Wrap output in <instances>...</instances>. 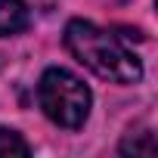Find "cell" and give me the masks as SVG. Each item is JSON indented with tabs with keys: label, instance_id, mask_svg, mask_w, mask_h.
I'll use <instances>...</instances> for the list:
<instances>
[{
	"label": "cell",
	"instance_id": "obj_1",
	"mask_svg": "<svg viewBox=\"0 0 158 158\" xmlns=\"http://www.w3.org/2000/svg\"><path fill=\"white\" fill-rule=\"evenodd\" d=\"M65 47L68 53L87 65L96 77L112 84H136L143 77V65L139 59L109 31H102L99 25L87 22V19H71L65 25Z\"/></svg>",
	"mask_w": 158,
	"mask_h": 158
},
{
	"label": "cell",
	"instance_id": "obj_2",
	"mask_svg": "<svg viewBox=\"0 0 158 158\" xmlns=\"http://www.w3.org/2000/svg\"><path fill=\"white\" fill-rule=\"evenodd\" d=\"M37 99H40L44 115L53 124L68 127V130L84 127V121L90 115V106H93V96H90L87 84L65 68H47L44 71L40 84H37Z\"/></svg>",
	"mask_w": 158,
	"mask_h": 158
},
{
	"label": "cell",
	"instance_id": "obj_3",
	"mask_svg": "<svg viewBox=\"0 0 158 158\" xmlns=\"http://www.w3.org/2000/svg\"><path fill=\"white\" fill-rule=\"evenodd\" d=\"M31 16L22 0H0V37H13L28 28Z\"/></svg>",
	"mask_w": 158,
	"mask_h": 158
},
{
	"label": "cell",
	"instance_id": "obj_4",
	"mask_svg": "<svg viewBox=\"0 0 158 158\" xmlns=\"http://www.w3.org/2000/svg\"><path fill=\"white\" fill-rule=\"evenodd\" d=\"M28 155H31V146L22 139V133L0 127V158H28Z\"/></svg>",
	"mask_w": 158,
	"mask_h": 158
},
{
	"label": "cell",
	"instance_id": "obj_5",
	"mask_svg": "<svg viewBox=\"0 0 158 158\" xmlns=\"http://www.w3.org/2000/svg\"><path fill=\"white\" fill-rule=\"evenodd\" d=\"M121 152H124V155H152V152H155V139H152V133H139L136 139L127 136V139L121 143Z\"/></svg>",
	"mask_w": 158,
	"mask_h": 158
},
{
	"label": "cell",
	"instance_id": "obj_6",
	"mask_svg": "<svg viewBox=\"0 0 158 158\" xmlns=\"http://www.w3.org/2000/svg\"><path fill=\"white\" fill-rule=\"evenodd\" d=\"M109 3H124V0H109Z\"/></svg>",
	"mask_w": 158,
	"mask_h": 158
}]
</instances>
